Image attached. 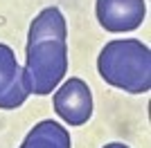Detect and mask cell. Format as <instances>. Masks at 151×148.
Instances as JSON below:
<instances>
[{"label": "cell", "instance_id": "obj_1", "mask_svg": "<svg viewBox=\"0 0 151 148\" xmlns=\"http://www.w3.org/2000/svg\"><path fill=\"white\" fill-rule=\"evenodd\" d=\"M68 29L57 7H47L29 25L23 81L29 94H52L68 72Z\"/></svg>", "mask_w": 151, "mask_h": 148}, {"label": "cell", "instance_id": "obj_2", "mask_svg": "<svg viewBox=\"0 0 151 148\" xmlns=\"http://www.w3.org/2000/svg\"><path fill=\"white\" fill-rule=\"evenodd\" d=\"M97 70L108 85L131 94L151 90V52L138 38H120L104 45Z\"/></svg>", "mask_w": 151, "mask_h": 148}, {"label": "cell", "instance_id": "obj_3", "mask_svg": "<svg viewBox=\"0 0 151 148\" xmlns=\"http://www.w3.org/2000/svg\"><path fill=\"white\" fill-rule=\"evenodd\" d=\"M54 112L70 126H83L93 115V94L88 83L79 76H70L54 92Z\"/></svg>", "mask_w": 151, "mask_h": 148}, {"label": "cell", "instance_id": "obj_4", "mask_svg": "<svg viewBox=\"0 0 151 148\" xmlns=\"http://www.w3.org/2000/svg\"><path fill=\"white\" fill-rule=\"evenodd\" d=\"M95 16L106 31L122 34V31L138 29L147 16L145 0H97Z\"/></svg>", "mask_w": 151, "mask_h": 148}, {"label": "cell", "instance_id": "obj_5", "mask_svg": "<svg viewBox=\"0 0 151 148\" xmlns=\"http://www.w3.org/2000/svg\"><path fill=\"white\" fill-rule=\"evenodd\" d=\"M29 92L23 81V68L9 45L0 43V108L16 110L27 101Z\"/></svg>", "mask_w": 151, "mask_h": 148}, {"label": "cell", "instance_id": "obj_6", "mask_svg": "<svg viewBox=\"0 0 151 148\" xmlns=\"http://www.w3.org/2000/svg\"><path fill=\"white\" fill-rule=\"evenodd\" d=\"M20 148H72V142H70V132L61 123L45 119L27 132Z\"/></svg>", "mask_w": 151, "mask_h": 148}, {"label": "cell", "instance_id": "obj_7", "mask_svg": "<svg viewBox=\"0 0 151 148\" xmlns=\"http://www.w3.org/2000/svg\"><path fill=\"white\" fill-rule=\"evenodd\" d=\"M104 148H129V146H124V144H117V142H115V144H106Z\"/></svg>", "mask_w": 151, "mask_h": 148}]
</instances>
